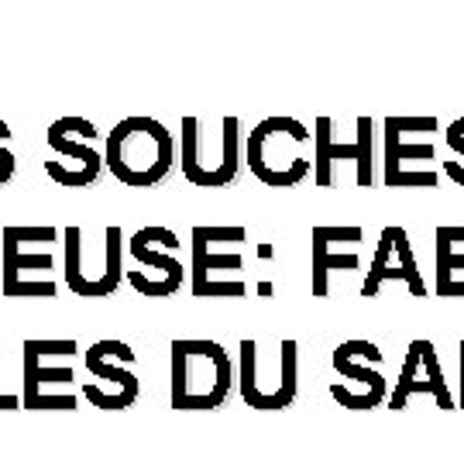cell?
Returning <instances> with one entry per match:
<instances>
[{
    "mask_svg": "<svg viewBox=\"0 0 464 464\" xmlns=\"http://www.w3.org/2000/svg\"><path fill=\"white\" fill-rule=\"evenodd\" d=\"M231 354L207 337H176L169 344V406L220 410L231 396Z\"/></svg>",
    "mask_w": 464,
    "mask_h": 464,
    "instance_id": "1",
    "label": "cell"
},
{
    "mask_svg": "<svg viewBox=\"0 0 464 464\" xmlns=\"http://www.w3.org/2000/svg\"><path fill=\"white\" fill-rule=\"evenodd\" d=\"M172 162H176L172 134L155 117H124L107 134L103 166L111 169V176H117L124 186H134V189L159 186L169 176Z\"/></svg>",
    "mask_w": 464,
    "mask_h": 464,
    "instance_id": "2",
    "label": "cell"
},
{
    "mask_svg": "<svg viewBox=\"0 0 464 464\" xmlns=\"http://www.w3.org/2000/svg\"><path fill=\"white\" fill-rule=\"evenodd\" d=\"M314 131L296 117H266L248 131L245 159L258 183L293 189L314 172Z\"/></svg>",
    "mask_w": 464,
    "mask_h": 464,
    "instance_id": "3",
    "label": "cell"
},
{
    "mask_svg": "<svg viewBox=\"0 0 464 464\" xmlns=\"http://www.w3.org/2000/svg\"><path fill=\"white\" fill-rule=\"evenodd\" d=\"M63 241L55 224H11L0 234V289L11 299H52L59 282L52 276V245Z\"/></svg>",
    "mask_w": 464,
    "mask_h": 464,
    "instance_id": "4",
    "label": "cell"
},
{
    "mask_svg": "<svg viewBox=\"0 0 464 464\" xmlns=\"http://www.w3.org/2000/svg\"><path fill=\"white\" fill-rule=\"evenodd\" d=\"M245 224H197L193 227V296L197 299H237L248 296L245 268Z\"/></svg>",
    "mask_w": 464,
    "mask_h": 464,
    "instance_id": "5",
    "label": "cell"
},
{
    "mask_svg": "<svg viewBox=\"0 0 464 464\" xmlns=\"http://www.w3.org/2000/svg\"><path fill=\"white\" fill-rule=\"evenodd\" d=\"M440 131L437 117H385V189H433L440 172L433 169L437 149L430 138L413 141V134Z\"/></svg>",
    "mask_w": 464,
    "mask_h": 464,
    "instance_id": "6",
    "label": "cell"
},
{
    "mask_svg": "<svg viewBox=\"0 0 464 464\" xmlns=\"http://www.w3.org/2000/svg\"><path fill=\"white\" fill-rule=\"evenodd\" d=\"M86 372L97 382H83V396L107 413H121L131 410L138 396H141V382L134 375L138 365V351L128 341H114L103 337L97 344H90L83 354Z\"/></svg>",
    "mask_w": 464,
    "mask_h": 464,
    "instance_id": "7",
    "label": "cell"
},
{
    "mask_svg": "<svg viewBox=\"0 0 464 464\" xmlns=\"http://www.w3.org/2000/svg\"><path fill=\"white\" fill-rule=\"evenodd\" d=\"M199 138V117L186 114L179 124V162H183V176L193 186L203 189H220V186H231L241 172V121L234 114H227L220 121V149L207 151L197 145Z\"/></svg>",
    "mask_w": 464,
    "mask_h": 464,
    "instance_id": "8",
    "label": "cell"
},
{
    "mask_svg": "<svg viewBox=\"0 0 464 464\" xmlns=\"http://www.w3.org/2000/svg\"><path fill=\"white\" fill-rule=\"evenodd\" d=\"M179 245L183 241L176 237V231H169L162 224L141 227L124 241V251L134 258V268H124V276L141 296L166 299L186 282L183 262L166 255V251H176Z\"/></svg>",
    "mask_w": 464,
    "mask_h": 464,
    "instance_id": "9",
    "label": "cell"
},
{
    "mask_svg": "<svg viewBox=\"0 0 464 464\" xmlns=\"http://www.w3.org/2000/svg\"><path fill=\"white\" fill-rule=\"evenodd\" d=\"M237 385H241V399L251 410L262 413H279L285 406H293L299 396V344L293 337H285L279 344L282 365L272 379H262L258 372V341L245 337L237 344Z\"/></svg>",
    "mask_w": 464,
    "mask_h": 464,
    "instance_id": "10",
    "label": "cell"
},
{
    "mask_svg": "<svg viewBox=\"0 0 464 464\" xmlns=\"http://www.w3.org/2000/svg\"><path fill=\"white\" fill-rule=\"evenodd\" d=\"M382 362H385V351L375 344V341H365V337H351V341H341L337 348L331 351V365L341 379L354 382V396L337 399L344 410H379L389 399V382L382 375ZM341 382V385H348Z\"/></svg>",
    "mask_w": 464,
    "mask_h": 464,
    "instance_id": "11",
    "label": "cell"
},
{
    "mask_svg": "<svg viewBox=\"0 0 464 464\" xmlns=\"http://www.w3.org/2000/svg\"><path fill=\"white\" fill-rule=\"evenodd\" d=\"M334 121L327 114L316 117L314 124V176H316V186H324V189H334L337 186V172L334 166L341 162V159H351L354 166H358V186H372L375 179V121L372 117H358V138L351 141V145H341L337 138H334Z\"/></svg>",
    "mask_w": 464,
    "mask_h": 464,
    "instance_id": "12",
    "label": "cell"
},
{
    "mask_svg": "<svg viewBox=\"0 0 464 464\" xmlns=\"http://www.w3.org/2000/svg\"><path fill=\"white\" fill-rule=\"evenodd\" d=\"M413 396H433L440 410H458V399L450 392L448 379H444V368H440V351L433 348V341L427 337H416L406 348V358H402V372H399L396 385L389 389V399L385 406L392 413H402L410 406Z\"/></svg>",
    "mask_w": 464,
    "mask_h": 464,
    "instance_id": "13",
    "label": "cell"
},
{
    "mask_svg": "<svg viewBox=\"0 0 464 464\" xmlns=\"http://www.w3.org/2000/svg\"><path fill=\"white\" fill-rule=\"evenodd\" d=\"M97 124L86 117H59L52 121L45 141L55 155H66L72 166L69 169H45L52 179L69 189H83V186L97 183V176L103 172V155L93 151L90 141H97Z\"/></svg>",
    "mask_w": 464,
    "mask_h": 464,
    "instance_id": "14",
    "label": "cell"
},
{
    "mask_svg": "<svg viewBox=\"0 0 464 464\" xmlns=\"http://www.w3.org/2000/svg\"><path fill=\"white\" fill-rule=\"evenodd\" d=\"M385 282H406L416 299L427 296V279H423V272H420V266H416L410 231L399 227V224L382 227L375 255H372V268H368L365 285H362V296L365 299L379 296V289L385 285Z\"/></svg>",
    "mask_w": 464,
    "mask_h": 464,
    "instance_id": "15",
    "label": "cell"
},
{
    "mask_svg": "<svg viewBox=\"0 0 464 464\" xmlns=\"http://www.w3.org/2000/svg\"><path fill=\"white\" fill-rule=\"evenodd\" d=\"M24 389H21V410H49L45 385H69L72 368L55 365V358H72L80 344L72 337H28L24 344Z\"/></svg>",
    "mask_w": 464,
    "mask_h": 464,
    "instance_id": "16",
    "label": "cell"
},
{
    "mask_svg": "<svg viewBox=\"0 0 464 464\" xmlns=\"http://www.w3.org/2000/svg\"><path fill=\"white\" fill-rule=\"evenodd\" d=\"M362 224H316L310 234L314 245V296H331V272L362 268Z\"/></svg>",
    "mask_w": 464,
    "mask_h": 464,
    "instance_id": "17",
    "label": "cell"
},
{
    "mask_svg": "<svg viewBox=\"0 0 464 464\" xmlns=\"http://www.w3.org/2000/svg\"><path fill=\"white\" fill-rule=\"evenodd\" d=\"M437 296L461 299L464 296V224H444L437 227Z\"/></svg>",
    "mask_w": 464,
    "mask_h": 464,
    "instance_id": "18",
    "label": "cell"
},
{
    "mask_svg": "<svg viewBox=\"0 0 464 464\" xmlns=\"http://www.w3.org/2000/svg\"><path fill=\"white\" fill-rule=\"evenodd\" d=\"M444 141H448V149L458 155V159H444V172H448L450 183L464 186V117L450 121L448 131H444Z\"/></svg>",
    "mask_w": 464,
    "mask_h": 464,
    "instance_id": "19",
    "label": "cell"
},
{
    "mask_svg": "<svg viewBox=\"0 0 464 464\" xmlns=\"http://www.w3.org/2000/svg\"><path fill=\"white\" fill-rule=\"evenodd\" d=\"M11 128H7V121H0V186H7L14 179V169H17V159L11 149H4V141L11 138Z\"/></svg>",
    "mask_w": 464,
    "mask_h": 464,
    "instance_id": "20",
    "label": "cell"
},
{
    "mask_svg": "<svg viewBox=\"0 0 464 464\" xmlns=\"http://www.w3.org/2000/svg\"><path fill=\"white\" fill-rule=\"evenodd\" d=\"M458 365H461V396H458V410H464V337L458 344Z\"/></svg>",
    "mask_w": 464,
    "mask_h": 464,
    "instance_id": "21",
    "label": "cell"
},
{
    "mask_svg": "<svg viewBox=\"0 0 464 464\" xmlns=\"http://www.w3.org/2000/svg\"><path fill=\"white\" fill-rule=\"evenodd\" d=\"M0 410H21V396H0Z\"/></svg>",
    "mask_w": 464,
    "mask_h": 464,
    "instance_id": "22",
    "label": "cell"
}]
</instances>
